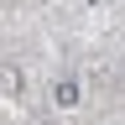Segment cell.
I'll return each instance as SVG.
<instances>
[{"label":"cell","instance_id":"1","mask_svg":"<svg viewBox=\"0 0 125 125\" xmlns=\"http://www.w3.org/2000/svg\"><path fill=\"white\" fill-rule=\"evenodd\" d=\"M78 104H83V83H78L73 73H57L52 78V109L68 115V109H78Z\"/></svg>","mask_w":125,"mask_h":125},{"label":"cell","instance_id":"2","mask_svg":"<svg viewBox=\"0 0 125 125\" xmlns=\"http://www.w3.org/2000/svg\"><path fill=\"white\" fill-rule=\"evenodd\" d=\"M16 94H21V73H16V62L5 68V99H16Z\"/></svg>","mask_w":125,"mask_h":125}]
</instances>
